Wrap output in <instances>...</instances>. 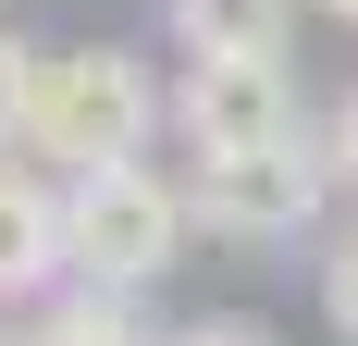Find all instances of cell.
Listing matches in <instances>:
<instances>
[{"mask_svg": "<svg viewBox=\"0 0 358 346\" xmlns=\"http://www.w3.org/2000/svg\"><path fill=\"white\" fill-rule=\"evenodd\" d=\"M322 321L358 346V210H346V223L322 235Z\"/></svg>", "mask_w": 358, "mask_h": 346, "instance_id": "8", "label": "cell"}, {"mask_svg": "<svg viewBox=\"0 0 358 346\" xmlns=\"http://www.w3.org/2000/svg\"><path fill=\"white\" fill-rule=\"evenodd\" d=\"M62 284V173L0 161V310H25Z\"/></svg>", "mask_w": 358, "mask_h": 346, "instance_id": "5", "label": "cell"}, {"mask_svg": "<svg viewBox=\"0 0 358 346\" xmlns=\"http://www.w3.org/2000/svg\"><path fill=\"white\" fill-rule=\"evenodd\" d=\"M161 346H272V321L259 310H198V321H173Z\"/></svg>", "mask_w": 358, "mask_h": 346, "instance_id": "10", "label": "cell"}, {"mask_svg": "<svg viewBox=\"0 0 358 346\" xmlns=\"http://www.w3.org/2000/svg\"><path fill=\"white\" fill-rule=\"evenodd\" d=\"M322 148H334V186H346V198H358V87H346V99H334V124H322Z\"/></svg>", "mask_w": 358, "mask_h": 346, "instance_id": "11", "label": "cell"}, {"mask_svg": "<svg viewBox=\"0 0 358 346\" xmlns=\"http://www.w3.org/2000/svg\"><path fill=\"white\" fill-rule=\"evenodd\" d=\"M173 137H185V161H248V148L322 137V111H309L285 50L272 62H185L173 74Z\"/></svg>", "mask_w": 358, "mask_h": 346, "instance_id": "4", "label": "cell"}, {"mask_svg": "<svg viewBox=\"0 0 358 346\" xmlns=\"http://www.w3.org/2000/svg\"><path fill=\"white\" fill-rule=\"evenodd\" d=\"M322 13H334V25H358V0H322Z\"/></svg>", "mask_w": 358, "mask_h": 346, "instance_id": "12", "label": "cell"}, {"mask_svg": "<svg viewBox=\"0 0 358 346\" xmlns=\"http://www.w3.org/2000/svg\"><path fill=\"white\" fill-rule=\"evenodd\" d=\"M0 346H25V334H0Z\"/></svg>", "mask_w": 358, "mask_h": 346, "instance_id": "13", "label": "cell"}, {"mask_svg": "<svg viewBox=\"0 0 358 346\" xmlns=\"http://www.w3.org/2000/svg\"><path fill=\"white\" fill-rule=\"evenodd\" d=\"M173 124V87L148 50L124 37H87V50H37V111L25 148L50 173H99V161H148V137Z\"/></svg>", "mask_w": 358, "mask_h": 346, "instance_id": "1", "label": "cell"}, {"mask_svg": "<svg viewBox=\"0 0 358 346\" xmlns=\"http://www.w3.org/2000/svg\"><path fill=\"white\" fill-rule=\"evenodd\" d=\"M185 223L222 235V247L334 235V148L296 137V148H248V161H198V173H185Z\"/></svg>", "mask_w": 358, "mask_h": 346, "instance_id": "3", "label": "cell"}, {"mask_svg": "<svg viewBox=\"0 0 358 346\" xmlns=\"http://www.w3.org/2000/svg\"><path fill=\"white\" fill-rule=\"evenodd\" d=\"M25 111H37V50H25L13 25H0V161L25 148Z\"/></svg>", "mask_w": 358, "mask_h": 346, "instance_id": "9", "label": "cell"}, {"mask_svg": "<svg viewBox=\"0 0 358 346\" xmlns=\"http://www.w3.org/2000/svg\"><path fill=\"white\" fill-rule=\"evenodd\" d=\"M296 25V0H173V50L185 62H272Z\"/></svg>", "mask_w": 358, "mask_h": 346, "instance_id": "6", "label": "cell"}, {"mask_svg": "<svg viewBox=\"0 0 358 346\" xmlns=\"http://www.w3.org/2000/svg\"><path fill=\"white\" fill-rule=\"evenodd\" d=\"M25 346H161V321L136 297H111V284H50L25 321Z\"/></svg>", "mask_w": 358, "mask_h": 346, "instance_id": "7", "label": "cell"}, {"mask_svg": "<svg viewBox=\"0 0 358 346\" xmlns=\"http://www.w3.org/2000/svg\"><path fill=\"white\" fill-rule=\"evenodd\" d=\"M185 173L161 161H99L62 173V284H111V297H148V284L185 260Z\"/></svg>", "mask_w": 358, "mask_h": 346, "instance_id": "2", "label": "cell"}]
</instances>
